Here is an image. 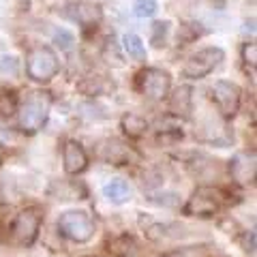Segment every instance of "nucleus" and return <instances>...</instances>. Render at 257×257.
Segmentation results:
<instances>
[{"mask_svg":"<svg viewBox=\"0 0 257 257\" xmlns=\"http://www.w3.org/2000/svg\"><path fill=\"white\" fill-rule=\"evenodd\" d=\"M50 107H52L50 92H43V90L30 92L18 109L22 133L35 135L37 131H41L43 124L47 122V116H50Z\"/></svg>","mask_w":257,"mask_h":257,"instance_id":"nucleus-1","label":"nucleus"},{"mask_svg":"<svg viewBox=\"0 0 257 257\" xmlns=\"http://www.w3.org/2000/svg\"><path fill=\"white\" fill-rule=\"evenodd\" d=\"M94 219L86 210H67L58 219V231L73 242H88L94 236Z\"/></svg>","mask_w":257,"mask_h":257,"instance_id":"nucleus-2","label":"nucleus"},{"mask_svg":"<svg viewBox=\"0 0 257 257\" xmlns=\"http://www.w3.org/2000/svg\"><path fill=\"white\" fill-rule=\"evenodd\" d=\"M26 67H28L30 79H35V82H50V79L56 77V73H58L60 62L52 47L41 45V47H35V50L28 54Z\"/></svg>","mask_w":257,"mask_h":257,"instance_id":"nucleus-3","label":"nucleus"},{"mask_svg":"<svg viewBox=\"0 0 257 257\" xmlns=\"http://www.w3.org/2000/svg\"><path fill=\"white\" fill-rule=\"evenodd\" d=\"M41 221L43 216L35 208H28V210H22L15 221L11 225V238L15 244L20 246H30L35 244V240L39 236V229H41Z\"/></svg>","mask_w":257,"mask_h":257,"instance_id":"nucleus-4","label":"nucleus"},{"mask_svg":"<svg viewBox=\"0 0 257 257\" xmlns=\"http://www.w3.org/2000/svg\"><path fill=\"white\" fill-rule=\"evenodd\" d=\"M223 60V50L219 47H206V50L197 52L195 56H191V60L182 67V75L189 79H202L208 73L219 67V62Z\"/></svg>","mask_w":257,"mask_h":257,"instance_id":"nucleus-5","label":"nucleus"},{"mask_svg":"<svg viewBox=\"0 0 257 257\" xmlns=\"http://www.w3.org/2000/svg\"><path fill=\"white\" fill-rule=\"evenodd\" d=\"M172 77L163 69H144L138 73V90L148 99H163L170 92Z\"/></svg>","mask_w":257,"mask_h":257,"instance_id":"nucleus-6","label":"nucleus"},{"mask_svg":"<svg viewBox=\"0 0 257 257\" xmlns=\"http://www.w3.org/2000/svg\"><path fill=\"white\" fill-rule=\"evenodd\" d=\"M212 99H214L216 109L221 111L223 118H234L240 107V88L234 82L219 79L212 88Z\"/></svg>","mask_w":257,"mask_h":257,"instance_id":"nucleus-7","label":"nucleus"},{"mask_svg":"<svg viewBox=\"0 0 257 257\" xmlns=\"http://www.w3.org/2000/svg\"><path fill=\"white\" fill-rule=\"evenodd\" d=\"M216 210H219V199H216V195L210 189H197L189 197L187 206H184V214L187 216H202V219L214 216Z\"/></svg>","mask_w":257,"mask_h":257,"instance_id":"nucleus-8","label":"nucleus"},{"mask_svg":"<svg viewBox=\"0 0 257 257\" xmlns=\"http://www.w3.org/2000/svg\"><path fill=\"white\" fill-rule=\"evenodd\" d=\"M62 163H64V172L67 174H71V176L82 174L88 167V155H86L82 144L75 142V140L64 142V146H62Z\"/></svg>","mask_w":257,"mask_h":257,"instance_id":"nucleus-9","label":"nucleus"},{"mask_svg":"<svg viewBox=\"0 0 257 257\" xmlns=\"http://www.w3.org/2000/svg\"><path fill=\"white\" fill-rule=\"evenodd\" d=\"M99 157L103 161H107V163H114V165H126V163H131L133 159H138V155L124 146L122 142H118V140H105L101 144V150H99Z\"/></svg>","mask_w":257,"mask_h":257,"instance_id":"nucleus-10","label":"nucleus"},{"mask_svg":"<svg viewBox=\"0 0 257 257\" xmlns=\"http://www.w3.org/2000/svg\"><path fill=\"white\" fill-rule=\"evenodd\" d=\"M64 15L77 24H82V26H92V24L101 20V7L90 3H77V5H69Z\"/></svg>","mask_w":257,"mask_h":257,"instance_id":"nucleus-11","label":"nucleus"},{"mask_svg":"<svg viewBox=\"0 0 257 257\" xmlns=\"http://www.w3.org/2000/svg\"><path fill=\"white\" fill-rule=\"evenodd\" d=\"M77 90L88 96H101V94H109L114 90V82L107 79L105 75H86L77 84Z\"/></svg>","mask_w":257,"mask_h":257,"instance_id":"nucleus-12","label":"nucleus"},{"mask_svg":"<svg viewBox=\"0 0 257 257\" xmlns=\"http://www.w3.org/2000/svg\"><path fill=\"white\" fill-rule=\"evenodd\" d=\"M103 195H105L111 204H124L131 199V187H128L124 180L114 178L103 187Z\"/></svg>","mask_w":257,"mask_h":257,"instance_id":"nucleus-13","label":"nucleus"},{"mask_svg":"<svg viewBox=\"0 0 257 257\" xmlns=\"http://www.w3.org/2000/svg\"><path fill=\"white\" fill-rule=\"evenodd\" d=\"M191 103H193V88L191 86H180L178 90L172 94L170 99V107H172V114L176 116H187L191 111Z\"/></svg>","mask_w":257,"mask_h":257,"instance_id":"nucleus-14","label":"nucleus"},{"mask_svg":"<svg viewBox=\"0 0 257 257\" xmlns=\"http://www.w3.org/2000/svg\"><path fill=\"white\" fill-rule=\"evenodd\" d=\"M120 126H122V131L124 135H128L131 140H140L146 135L148 131V122H146V118H142L138 114H126L122 120H120Z\"/></svg>","mask_w":257,"mask_h":257,"instance_id":"nucleus-15","label":"nucleus"},{"mask_svg":"<svg viewBox=\"0 0 257 257\" xmlns=\"http://www.w3.org/2000/svg\"><path fill=\"white\" fill-rule=\"evenodd\" d=\"M229 172H231V176H234L238 182H251L253 174H255V163H253V159L246 161L244 155H238L234 161H231Z\"/></svg>","mask_w":257,"mask_h":257,"instance_id":"nucleus-16","label":"nucleus"},{"mask_svg":"<svg viewBox=\"0 0 257 257\" xmlns=\"http://www.w3.org/2000/svg\"><path fill=\"white\" fill-rule=\"evenodd\" d=\"M107 251H109V255H114V257L131 255L135 251V238L128 236V234H122V236H118L114 240H109V242H107Z\"/></svg>","mask_w":257,"mask_h":257,"instance_id":"nucleus-17","label":"nucleus"},{"mask_svg":"<svg viewBox=\"0 0 257 257\" xmlns=\"http://www.w3.org/2000/svg\"><path fill=\"white\" fill-rule=\"evenodd\" d=\"M122 45H124V52L131 56L133 60H146V47H144L142 39L138 35H124L122 39Z\"/></svg>","mask_w":257,"mask_h":257,"instance_id":"nucleus-18","label":"nucleus"},{"mask_svg":"<svg viewBox=\"0 0 257 257\" xmlns=\"http://www.w3.org/2000/svg\"><path fill=\"white\" fill-rule=\"evenodd\" d=\"M133 13L138 15V18H152V15L157 13V3L155 0H135Z\"/></svg>","mask_w":257,"mask_h":257,"instance_id":"nucleus-19","label":"nucleus"},{"mask_svg":"<svg viewBox=\"0 0 257 257\" xmlns=\"http://www.w3.org/2000/svg\"><path fill=\"white\" fill-rule=\"evenodd\" d=\"M54 43L64 52H71L75 47V37L69 30H56L54 32Z\"/></svg>","mask_w":257,"mask_h":257,"instance_id":"nucleus-20","label":"nucleus"},{"mask_svg":"<svg viewBox=\"0 0 257 257\" xmlns=\"http://www.w3.org/2000/svg\"><path fill=\"white\" fill-rule=\"evenodd\" d=\"M167 26H170L167 22H155V24H152V37H150V41H152V45H155V47H163L165 45Z\"/></svg>","mask_w":257,"mask_h":257,"instance_id":"nucleus-21","label":"nucleus"},{"mask_svg":"<svg viewBox=\"0 0 257 257\" xmlns=\"http://www.w3.org/2000/svg\"><path fill=\"white\" fill-rule=\"evenodd\" d=\"M180 140H182V131H180V128H163V131L159 133V138H157L159 144H176Z\"/></svg>","mask_w":257,"mask_h":257,"instance_id":"nucleus-22","label":"nucleus"},{"mask_svg":"<svg viewBox=\"0 0 257 257\" xmlns=\"http://www.w3.org/2000/svg\"><path fill=\"white\" fill-rule=\"evenodd\" d=\"M242 60H244V64H248L251 69H255V64H257V45H255L253 41L242 45Z\"/></svg>","mask_w":257,"mask_h":257,"instance_id":"nucleus-23","label":"nucleus"},{"mask_svg":"<svg viewBox=\"0 0 257 257\" xmlns=\"http://www.w3.org/2000/svg\"><path fill=\"white\" fill-rule=\"evenodd\" d=\"M0 73L15 75L18 73V60H15L13 56H3V58H0Z\"/></svg>","mask_w":257,"mask_h":257,"instance_id":"nucleus-24","label":"nucleus"},{"mask_svg":"<svg viewBox=\"0 0 257 257\" xmlns=\"http://www.w3.org/2000/svg\"><path fill=\"white\" fill-rule=\"evenodd\" d=\"M0 109H3V116L13 114V111H15V96H13L9 103H7V94H5V90H3V94H0Z\"/></svg>","mask_w":257,"mask_h":257,"instance_id":"nucleus-25","label":"nucleus"},{"mask_svg":"<svg viewBox=\"0 0 257 257\" xmlns=\"http://www.w3.org/2000/svg\"><path fill=\"white\" fill-rule=\"evenodd\" d=\"M242 246H244V251L246 253H255V231L251 229V231H246L244 234V240H242Z\"/></svg>","mask_w":257,"mask_h":257,"instance_id":"nucleus-26","label":"nucleus"},{"mask_svg":"<svg viewBox=\"0 0 257 257\" xmlns=\"http://www.w3.org/2000/svg\"><path fill=\"white\" fill-rule=\"evenodd\" d=\"M3 155H5V146L0 144V159H3Z\"/></svg>","mask_w":257,"mask_h":257,"instance_id":"nucleus-27","label":"nucleus"}]
</instances>
